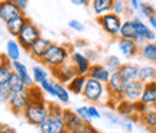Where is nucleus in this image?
I'll return each mask as SVG.
<instances>
[{"instance_id":"obj_1","label":"nucleus","mask_w":156,"mask_h":133,"mask_svg":"<svg viewBox=\"0 0 156 133\" xmlns=\"http://www.w3.org/2000/svg\"><path fill=\"white\" fill-rule=\"evenodd\" d=\"M73 45H59V44H52L51 48L46 51L44 55L41 64L48 68V70H55L58 66L67 64L71 59V54H73Z\"/></svg>"},{"instance_id":"obj_2","label":"nucleus","mask_w":156,"mask_h":133,"mask_svg":"<svg viewBox=\"0 0 156 133\" xmlns=\"http://www.w3.org/2000/svg\"><path fill=\"white\" fill-rule=\"evenodd\" d=\"M83 97L91 104H100V103H106L108 100V93H107L106 84L95 81L93 78H87V83L84 87Z\"/></svg>"},{"instance_id":"obj_3","label":"nucleus","mask_w":156,"mask_h":133,"mask_svg":"<svg viewBox=\"0 0 156 133\" xmlns=\"http://www.w3.org/2000/svg\"><path fill=\"white\" fill-rule=\"evenodd\" d=\"M22 116L29 124L38 128L39 124L48 117V101L46 100L30 101L28 107L25 109V111L22 113Z\"/></svg>"},{"instance_id":"obj_4","label":"nucleus","mask_w":156,"mask_h":133,"mask_svg":"<svg viewBox=\"0 0 156 133\" xmlns=\"http://www.w3.org/2000/svg\"><path fill=\"white\" fill-rule=\"evenodd\" d=\"M97 23L101 26V29L113 39H117L120 36V28H122L123 19L113 12H108L106 15L97 16Z\"/></svg>"},{"instance_id":"obj_5","label":"nucleus","mask_w":156,"mask_h":133,"mask_svg":"<svg viewBox=\"0 0 156 133\" xmlns=\"http://www.w3.org/2000/svg\"><path fill=\"white\" fill-rule=\"evenodd\" d=\"M41 36H42V32H41V29L38 28V25H35V23L29 19V22L23 26L20 33L17 35L16 41L19 42V45H20V48H22L23 51L29 52L30 46H32Z\"/></svg>"},{"instance_id":"obj_6","label":"nucleus","mask_w":156,"mask_h":133,"mask_svg":"<svg viewBox=\"0 0 156 133\" xmlns=\"http://www.w3.org/2000/svg\"><path fill=\"white\" fill-rule=\"evenodd\" d=\"M30 103V99H29L28 91H20V93H15L12 94V99L9 101V110L15 114V116H20L25 109L28 107V104Z\"/></svg>"},{"instance_id":"obj_7","label":"nucleus","mask_w":156,"mask_h":133,"mask_svg":"<svg viewBox=\"0 0 156 133\" xmlns=\"http://www.w3.org/2000/svg\"><path fill=\"white\" fill-rule=\"evenodd\" d=\"M51 72H52V75L55 77V81H58V83H61V84H65V85H67L74 77L78 75L77 70H75V66L73 65L71 61H68L67 64L58 66L55 70H51Z\"/></svg>"},{"instance_id":"obj_8","label":"nucleus","mask_w":156,"mask_h":133,"mask_svg":"<svg viewBox=\"0 0 156 133\" xmlns=\"http://www.w3.org/2000/svg\"><path fill=\"white\" fill-rule=\"evenodd\" d=\"M117 49L126 59H133L140 55V46L132 39L117 38Z\"/></svg>"},{"instance_id":"obj_9","label":"nucleus","mask_w":156,"mask_h":133,"mask_svg":"<svg viewBox=\"0 0 156 133\" xmlns=\"http://www.w3.org/2000/svg\"><path fill=\"white\" fill-rule=\"evenodd\" d=\"M41 133H68L64 119H58V117H46L44 122L38 126Z\"/></svg>"},{"instance_id":"obj_10","label":"nucleus","mask_w":156,"mask_h":133,"mask_svg":"<svg viewBox=\"0 0 156 133\" xmlns=\"http://www.w3.org/2000/svg\"><path fill=\"white\" fill-rule=\"evenodd\" d=\"M124 80H123L117 72H113L112 77H110V81L106 84L107 87V93H108V97L116 100L123 99V91H124Z\"/></svg>"},{"instance_id":"obj_11","label":"nucleus","mask_w":156,"mask_h":133,"mask_svg":"<svg viewBox=\"0 0 156 133\" xmlns=\"http://www.w3.org/2000/svg\"><path fill=\"white\" fill-rule=\"evenodd\" d=\"M54 44L51 39L48 38H44V36H41V38L35 42L32 46H30V49H29V55L34 58L35 61H42V58H44V55L46 54V51L51 48V45Z\"/></svg>"},{"instance_id":"obj_12","label":"nucleus","mask_w":156,"mask_h":133,"mask_svg":"<svg viewBox=\"0 0 156 133\" xmlns=\"http://www.w3.org/2000/svg\"><path fill=\"white\" fill-rule=\"evenodd\" d=\"M69 61L73 62V65L75 66V70H77V72L80 75H87L91 65H93V62L90 61L88 56L85 54H83V52H78V51L71 54V59Z\"/></svg>"},{"instance_id":"obj_13","label":"nucleus","mask_w":156,"mask_h":133,"mask_svg":"<svg viewBox=\"0 0 156 133\" xmlns=\"http://www.w3.org/2000/svg\"><path fill=\"white\" fill-rule=\"evenodd\" d=\"M25 12L20 10L13 2L10 0H0V20L3 22H7L13 17L19 16V15H23Z\"/></svg>"},{"instance_id":"obj_14","label":"nucleus","mask_w":156,"mask_h":133,"mask_svg":"<svg viewBox=\"0 0 156 133\" xmlns=\"http://www.w3.org/2000/svg\"><path fill=\"white\" fill-rule=\"evenodd\" d=\"M143 87L145 84L139 81V80H134V81H130L124 85V91H123V99L130 100V101H137L142 97V93H143Z\"/></svg>"},{"instance_id":"obj_15","label":"nucleus","mask_w":156,"mask_h":133,"mask_svg":"<svg viewBox=\"0 0 156 133\" xmlns=\"http://www.w3.org/2000/svg\"><path fill=\"white\" fill-rule=\"evenodd\" d=\"M88 78H93L95 81H100L103 84H107L110 81V77H112V72L106 68L104 64H93L91 68H90L88 74H87Z\"/></svg>"},{"instance_id":"obj_16","label":"nucleus","mask_w":156,"mask_h":133,"mask_svg":"<svg viewBox=\"0 0 156 133\" xmlns=\"http://www.w3.org/2000/svg\"><path fill=\"white\" fill-rule=\"evenodd\" d=\"M132 20H133L134 26H136V31H137V35H139V38H142L145 42H152V41H155L156 39V33L155 31L149 26V25H146L140 17H132Z\"/></svg>"},{"instance_id":"obj_17","label":"nucleus","mask_w":156,"mask_h":133,"mask_svg":"<svg viewBox=\"0 0 156 133\" xmlns=\"http://www.w3.org/2000/svg\"><path fill=\"white\" fill-rule=\"evenodd\" d=\"M28 22H29V17L23 13V15H19V16L13 17V19H10V20L5 22V26H6V31L9 32V35L17 38V35L20 33V31L23 29V26H25Z\"/></svg>"},{"instance_id":"obj_18","label":"nucleus","mask_w":156,"mask_h":133,"mask_svg":"<svg viewBox=\"0 0 156 133\" xmlns=\"http://www.w3.org/2000/svg\"><path fill=\"white\" fill-rule=\"evenodd\" d=\"M64 123L68 132L75 130V129H83L84 128V120L77 114V111L69 110V109H64Z\"/></svg>"},{"instance_id":"obj_19","label":"nucleus","mask_w":156,"mask_h":133,"mask_svg":"<svg viewBox=\"0 0 156 133\" xmlns=\"http://www.w3.org/2000/svg\"><path fill=\"white\" fill-rule=\"evenodd\" d=\"M139 66L140 65L134 64V62H124L120 66V70L117 71V74L124 80V83L127 84L130 81H134V80L139 78Z\"/></svg>"},{"instance_id":"obj_20","label":"nucleus","mask_w":156,"mask_h":133,"mask_svg":"<svg viewBox=\"0 0 156 133\" xmlns=\"http://www.w3.org/2000/svg\"><path fill=\"white\" fill-rule=\"evenodd\" d=\"M12 66H13V71L16 72L17 75H19V78L23 81V84L26 85V88H29V87H32L34 85V78H32V75H30V72H29L28 66L25 65L23 62L20 61H13L12 62Z\"/></svg>"},{"instance_id":"obj_21","label":"nucleus","mask_w":156,"mask_h":133,"mask_svg":"<svg viewBox=\"0 0 156 133\" xmlns=\"http://www.w3.org/2000/svg\"><path fill=\"white\" fill-rule=\"evenodd\" d=\"M140 101H143L149 107H155L156 104V81L146 83L143 87V93L140 97Z\"/></svg>"},{"instance_id":"obj_22","label":"nucleus","mask_w":156,"mask_h":133,"mask_svg":"<svg viewBox=\"0 0 156 133\" xmlns=\"http://www.w3.org/2000/svg\"><path fill=\"white\" fill-rule=\"evenodd\" d=\"M116 111H117V114L120 117H123V119H129V117L134 116L136 114V111H134V101L120 99L117 101Z\"/></svg>"},{"instance_id":"obj_23","label":"nucleus","mask_w":156,"mask_h":133,"mask_svg":"<svg viewBox=\"0 0 156 133\" xmlns=\"http://www.w3.org/2000/svg\"><path fill=\"white\" fill-rule=\"evenodd\" d=\"M87 75H80L78 74L77 77H74L69 83L67 84V88L71 94H75V95H83V91H84V87H85V83H87Z\"/></svg>"},{"instance_id":"obj_24","label":"nucleus","mask_w":156,"mask_h":133,"mask_svg":"<svg viewBox=\"0 0 156 133\" xmlns=\"http://www.w3.org/2000/svg\"><path fill=\"white\" fill-rule=\"evenodd\" d=\"M119 38H124V39H132V41H136L139 38L137 35V31H136V26L132 19H126L123 20L122 28H120V36Z\"/></svg>"},{"instance_id":"obj_25","label":"nucleus","mask_w":156,"mask_h":133,"mask_svg":"<svg viewBox=\"0 0 156 133\" xmlns=\"http://www.w3.org/2000/svg\"><path fill=\"white\" fill-rule=\"evenodd\" d=\"M20 52H22V48L17 42L16 39H10L6 42V54L5 55L10 59L12 62L13 61H20Z\"/></svg>"},{"instance_id":"obj_26","label":"nucleus","mask_w":156,"mask_h":133,"mask_svg":"<svg viewBox=\"0 0 156 133\" xmlns=\"http://www.w3.org/2000/svg\"><path fill=\"white\" fill-rule=\"evenodd\" d=\"M140 55L151 64H156V42H145L140 46Z\"/></svg>"},{"instance_id":"obj_27","label":"nucleus","mask_w":156,"mask_h":133,"mask_svg":"<svg viewBox=\"0 0 156 133\" xmlns=\"http://www.w3.org/2000/svg\"><path fill=\"white\" fill-rule=\"evenodd\" d=\"M113 2L114 0H91V9L97 16L106 15L108 12H112Z\"/></svg>"},{"instance_id":"obj_28","label":"nucleus","mask_w":156,"mask_h":133,"mask_svg":"<svg viewBox=\"0 0 156 133\" xmlns=\"http://www.w3.org/2000/svg\"><path fill=\"white\" fill-rule=\"evenodd\" d=\"M139 81L143 84L151 83V81H156V68L153 65H140L139 66Z\"/></svg>"},{"instance_id":"obj_29","label":"nucleus","mask_w":156,"mask_h":133,"mask_svg":"<svg viewBox=\"0 0 156 133\" xmlns=\"http://www.w3.org/2000/svg\"><path fill=\"white\" fill-rule=\"evenodd\" d=\"M139 123L146 128L147 130H151V129H155L156 128V110L153 107H151L147 111H145L143 114H140L139 116Z\"/></svg>"},{"instance_id":"obj_30","label":"nucleus","mask_w":156,"mask_h":133,"mask_svg":"<svg viewBox=\"0 0 156 133\" xmlns=\"http://www.w3.org/2000/svg\"><path fill=\"white\" fill-rule=\"evenodd\" d=\"M54 91H55V99L62 103V104H68L69 103V91H68L67 85L65 84H61L58 81H54Z\"/></svg>"},{"instance_id":"obj_31","label":"nucleus","mask_w":156,"mask_h":133,"mask_svg":"<svg viewBox=\"0 0 156 133\" xmlns=\"http://www.w3.org/2000/svg\"><path fill=\"white\" fill-rule=\"evenodd\" d=\"M12 72H13L12 61L7 58V56H5L3 62L0 64V87L7 84V81H9V78H10V75H12Z\"/></svg>"},{"instance_id":"obj_32","label":"nucleus","mask_w":156,"mask_h":133,"mask_svg":"<svg viewBox=\"0 0 156 133\" xmlns=\"http://www.w3.org/2000/svg\"><path fill=\"white\" fill-rule=\"evenodd\" d=\"M7 87L12 90V93L15 94V93H20V91H25L26 90V85L23 84V81L19 78L16 72L13 71L12 72L10 78H9V81H7Z\"/></svg>"},{"instance_id":"obj_33","label":"nucleus","mask_w":156,"mask_h":133,"mask_svg":"<svg viewBox=\"0 0 156 133\" xmlns=\"http://www.w3.org/2000/svg\"><path fill=\"white\" fill-rule=\"evenodd\" d=\"M130 9V6H129V2L127 0H114L113 2V9L112 12L113 13H116L119 16H123V15H126V13H132Z\"/></svg>"},{"instance_id":"obj_34","label":"nucleus","mask_w":156,"mask_h":133,"mask_svg":"<svg viewBox=\"0 0 156 133\" xmlns=\"http://www.w3.org/2000/svg\"><path fill=\"white\" fill-rule=\"evenodd\" d=\"M104 65H106L107 70L113 74V72H117L120 70V66L123 65V62L117 55H108L106 58V61H104Z\"/></svg>"},{"instance_id":"obj_35","label":"nucleus","mask_w":156,"mask_h":133,"mask_svg":"<svg viewBox=\"0 0 156 133\" xmlns=\"http://www.w3.org/2000/svg\"><path fill=\"white\" fill-rule=\"evenodd\" d=\"M32 78L35 84H41L44 80L48 78V71L45 70L44 65H35L32 68Z\"/></svg>"},{"instance_id":"obj_36","label":"nucleus","mask_w":156,"mask_h":133,"mask_svg":"<svg viewBox=\"0 0 156 133\" xmlns=\"http://www.w3.org/2000/svg\"><path fill=\"white\" fill-rule=\"evenodd\" d=\"M26 91H28L30 101H41V100H45L44 91H42V88H41V87H38L36 84H34L32 87L26 88Z\"/></svg>"},{"instance_id":"obj_37","label":"nucleus","mask_w":156,"mask_h":133,"mask_svg":"<svg viewBox=\"0 0 156 133\" xmlns=\"http://www.w3.org/2000/svg\"><path fill=\"white\" fill-rule=\"evenodd\" d=\"M139 12L142 13V16H145L146 19H149L152 16H156V7L152 6L149 2H140Z\"/></svg>"},{"instance_id":"obj_38","label":"nucleus","mask_w":156,"mask_h":133,"mask_svg":"<svg viewBox=\"0 0 156 133\" xmlns=\"http://www.w3.org/2000/svg\"><path fill=\"white\" fill-rule=\"evenodd\" d=\"M48 116H49V117H58V119H62V117H64V107H62L61 104L48 103Z\"/></svg>"},{"instance_id":"obj_39","label":"nucleus","mask_w":156,"mask_h":133,"mask_svg":"<svg viewBox=\"0 0 156 133\" xmlns=\"http://www.w3.org/2000/svg\"><path fill=\"white\" fill-rule=\"evenodd\" d=\"M12 90L7 87V84L6 85H2L0 87V103L2 104H9V101L12 99Z\"/></svg>"},{"instance_id":"obj_40","label":"nucleus","mask_w":156,"mask_h":133,"mask_svg":"<svg viewBox=\"0 0 156 133\" xmlns=\"http://www.w3.org/2000/svg\"><path fill=\"white\" fill-rule=\"evenodd\" d=\"M39 87L42 88V91H44V93L52 95V97H55V91H54V81H52V80H49V78L44 80L42 83L39 84Z\"/></svg>"},{"instance_id":"obj_41","label":"nucleus","mask_w":156,"mask_h":133,"mask_svg":"<svg viewBox=\"0 0 156 133\" xmlns=\"http://www.w3.org/2000/svg\"><path fill=\"white\" fill-rule=\"evenodd\" d=\"M75 111H77L78 116L84 120V123H91V120H93V119H91V116H90L88 107H87V106H81V107H78Z\"/></svg>"},{"instance_id":"obj_42","label":"nucleus","mask_w":156,"mask_h":133,"mask_svg":"<svg viewBox=\"0 0 156 133\" xmlns=\"http://www.w3.org/2000/svg\"><path fill=\"white\" fill-rule=\"evenodd\" d=\"M68 28L73 29V31H75V32H78V33H83L84 31H85L84 23L80 22V20H75V19H73V20H69V22H68Z\"/></svg>"},{"instance_id":"obj_43","label":"nucleus","mask_w":156,"mask_h":133,"mask_svg":"<svg viewBox=\"0 0 156 133\" xmlns=\"http://www.w3.org/2000/svg\"><path fill=\"white\" fill-rule=\"evenodd\" d=\"M151 109L149 106H146L143 101H140V100H137V101H134V111H136V114H143L145 111H147Z\"/></svg>"},{"instance_id":"obj_44","label":"nucleus","mask_w":156,"mask_h":133,"mask_svg":"<svg viewBox=\"0 0 156 133\" xmlns=\"http://www.w3.org/2000/svg\"><path fill=\"white\" fill-rule=\"evenodd\" d=\"M87 107H88V113H90V116H91V119H101V111L98 110L97 106L90 104Z\"/></svg>"},{"instance_id":"obj_45","label":"nucleus","mask_w":156,"mask_h":133,"mask_svg":"<svg viewBox=\"0 0 156 133\" xmlns=\"http://www.w3.org/2000/svg\"><path fill=\"white\" fill-rule=\"evenodd\" d=\"M10 2H13L23 12H26V9H28V6H29V0H10Z\"/></svg>"},{"instance_id":"obj_46","label":"nucleus","mask_w":156,"mask_h":133,"mask_svg":"<svg viewBox=\"0 0 156 133\" xmlns=\"http://www.w3.org/2000/svg\"><path fill=\"white\" fill-rule=\"evenodd\" d=\"M129 6H130V9H132L133 12H139L140 2L139 0H129Z\"/></svg>"},{"instance_id":"obj_47","label":"nucleus","mask_w":156,"mask_h":133,"mask_svg":"<svg viewBox=\"0 0 156 133\" xmlns=\"http://www.w3.org/2000/svg\"><path fill=\"white\" fill-rule=\"evenodd\" d=\"M84 129H85L87 133H100L94 126H93V123H85V124H84Z\"/></svg>"},{"instance_id":"obj_48","label":"nucleus","mask_w":156,"mask_h":133,"mask_svg":"<svg viewBox=\"0 0 156 133\" xmlns=\"http://www.w3.org/2000/svg\"><path fill=\"white\" fill-rule=\"evenodd\" d=\"M0 133H17L13 128H9V126H3L0 124Z\"/></svg>"},{"instance_id":"obj_49","label":"nucleus","mask_w":156,"mask_h":133,"mask_svg":"<svg viewBox=\"0 0 156 133\" xmlns=\"http://www.w3.org/2000/svg\"><path fill=\"white\" fill-rule=\"evenodd\" d=\"M90 2L91 0H71V3L75 6H87L90 5Z\"/></svg>"},{"instance_id":"obj_50","label":"nucleus","mask_w":156,"mask_h":133,"mask_svg":"<svg viewBox=\"0 0 156 133\" xmlns=\"http://www.w3.org/2000/svg\"><path fill=\"white\" fill-rule=\"evenodd\" d=\"M85 55L90 58V61H93V59H95V58H97V52H95L94 49H88L87 52H85Z\"/></svg>"},{"instance_id":"obj_51","label":"nucleus","mask_w":156,"mask_h":133,"mask_svg":"<svg viewBox=\"0 0 156 133\" xmlns=\"http://www.w3.org/2000/svg\"><path fill=\"white\" fill-rule=\"evenodd\" d=\"M147 22H149V26H151L153 31H156V16H152L147 19Z\"/></svg>"},{"instance_id":"obj_52","label":"nucleus","mask_w":156,"mask_h":133,"mask_svg":"<svg viewBox=\"0 0 156 133\" xmlns=\"http://www.w3.org/2000/svg\"><path fill=\"white\" fill-rule=\"evenodd\" d=\"M75 46H77V48H84V46H87V42L83 41V39H80V41L75 42Z\"/></svg>"},{"instance_id":"obj_53","label":"nucleus","mask_w":156,"mask_h":133,"mask_svg":"<svg viewBox=\"0 0 156 133\" xmlns=\"http://www.w3.org/2000/svg\"><path fill=\"white\" fill-rule=\"evenodd\" d=\"M68 133H87L85 132V129H75V130H71V132H68Z\"/></svg>"},{"instance_id":"obj_54","label":"nucleus","mask_w":156,"mask_h":133,"mask_svg":"<svg viewBox=\"0 0 156 133\" xmlns=\"http://www.w3.org/2000/svg\"><path fill=\"white\" fill-rule=\"evenodd\" d=\"M5 56H6V55H3V54H0V64L3 62V59H5Z\"/></svg>"},{"instance_id":"obj_55","label":"nucleus","mask_w":156,"mask_h":133,"mask_svg":"<svg viewBox=\"0 0 156 133\" xmlns=\"http://www.w3.org/2000/svg\"><path fill=\"white\" fill-rule=\"evenodd\" d=\"M147 133H156V128L155 129H151V130H147Z\"/></svg>"},{"instance_id":"obj_56","label":"nucleus","mask_w":156,"mask_h":133,"mask_svg":"<svg viewBox=\"0 0 156 133\" xmlns=\"http://www.w3.org/2000/svg\"><path fill=\"white\" fill-rule=\"evenodd\" d=\"M153 109H155V110H156V104H155V107H153Z\"/></svg>"},{"instance_id":"obj_57","label":"nucleus","mask_w":156,"mask_h":133,"mask_svg":"<svg viewBox=\"0 0 156 133\" xmlns=\"http://www.w3.org/2000/svg\"><path fill=\"white\" fill-rule=\"evenodd\" d=\"M127 2H129V0H127Z\"/></svg>"}]
</instances>
